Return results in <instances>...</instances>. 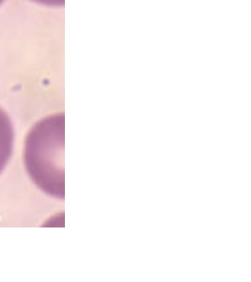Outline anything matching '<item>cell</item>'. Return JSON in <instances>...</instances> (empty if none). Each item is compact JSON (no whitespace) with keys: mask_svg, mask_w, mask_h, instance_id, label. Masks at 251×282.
<instances>
[{"mask_svg":"<svg viewBox=\"0 0 251 282\" xmlns=\"http://www.w3.org/2000/svg\"><path fill=\"white\" fill-rule=\"evenodd\" d=\"M14 131L8 114L0 107V173L6 168L12 154Z\"/></svg>","mask_w":251,"mask_h":282,"instance_id":"6da1fadb","label":"cell"},{"mask_svg":"<svg viewBox=\"0 0 251 282\" xmlns=\"http://www.w3.org/2000/svg\"><path fill=\"white\" fill-rule=\"evenodd\" d=\"M4 1H5V0H0V6H1V5H2V3H3Z\"/></svg>","mask_w":251,"mask_h":282,"instance_id":"3957f363","label":"cell"},{"mask_svg":"<svg viewBox=\"0 0 251 282\" xmlns=\"http://www.w3.org/2000/svg\"><path fill=\"white\" fill-rule=\"evenodd\" d=\"M31 1L47 7H63L65 3V0H31Z\"/></svg>","mask_w":251,"mask_h":282,"instance_id":"7a4b0ae2","label":"cell"}]
</instances>
